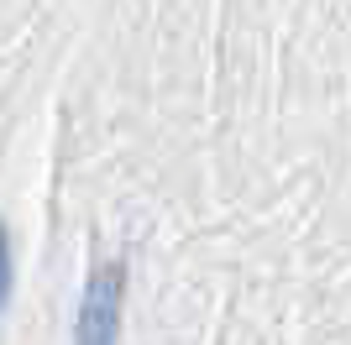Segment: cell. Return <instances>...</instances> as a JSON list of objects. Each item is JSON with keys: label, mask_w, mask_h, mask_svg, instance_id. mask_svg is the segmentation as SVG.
I'll list each match as a JSON object with an SVG mask.
<instances>
[{"label": "cell", "mask_w": 351, "mask_h": 345, "mask_svg": "<svg viewBox=\"0 0 351 345\" xmlns=\"http://www.w3.org/2000/svg\"><path fill=\"white\" fill-rule=\"evenodd\" d=\"M11 283H16V257H11V230L0 220V309L11 303Z\"/></svg>", "instance_id": "cell-2"}, {"label": "cell", "mask_w": 351, "mask_h": 345, "mask_svg": "<svg viewBox=\"0 0 351 345\" xmlns=\"http://www.w3.org/2000/svg\"><path fill=\"white\" fill-rule=\"evenodd\" d=\"M121 309H126V261H100L84 283V298H79L73 345H116Z\"/></svg>", "instance_id": "cell-1"}]
</instances>
